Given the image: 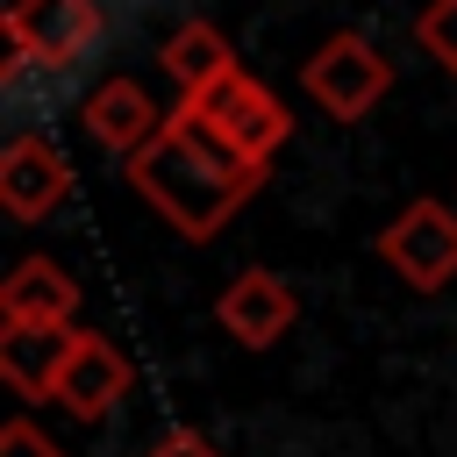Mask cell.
<instances>
[{
	"instance_id": "4",
	"label": "cell",
	"mask_w": 457,
	"mask_h": 457,
	"mask_svg": "<svg viewBox=\"0 0 457 457\" xmlns=\"http://www.w3.org/2000/svg\"><path fill=\"white\" fill-rule=\"evenodd\" d=\"M7 43L14 64H79L100 43V0H14L7 7Z\"/></svg>"
},
{
	"instance_id": "6",
	"label": "cell",
	"mask_w": 457,
	"mask_h": 457,
	"mask_svg": "<svg viewBox=\"0 0 457 457\" xmlns=\"http://www.w3.org/2000/svg\"><path fill=\"white\" fill-rule=\"evenodd\" d=\"M293 314H300L293 286H286L278 271H264V264H243V271L228 278V293L214 300V321H221L243 350H271V343L293 328Z\"/></svg>"
},
{
	"instance_id": "2",
	"label": "cell",
	"mask_w": 457,
	"mask_h": 457,
	"mask_svg": "<svg viewBox=\"0 0 457 457\" xmlns=\"http://www.w3.org/2000/svg\"><path fill=\"white\" fill-rule=\"evenodd\" d=\"M386 86H393V64H386V57H378V43H364L357 29L328 36V43L307 57V93H314L336 121L371 114V107L386 100Z\"/></svg>"
},
{
	"instance_id": "5",
	"label": "cell",
	"mask_w": 457,
	"mask_h": 457,
	"mask_svg": "<svg viewBox=\"0 0 457 457\" xmlns=\"http://www.w3.org/2000/svg\"><path fill=\"white\" fill-rule=\"evenodd\" d=\"M186 107H193V114H200L221 143H236L250 164H271V150L293 136V114H286V107H278V100H271L250 71L221 79L214 93H200V100H186Z\"/></svg>"
},
{
	"instance_id": "7",
	"label": "cell",
	"mask_w": 457,
	"mask_h": 457,
	"mask_svg": "<svg viewBox=\"0 0 457 457\" xmlns=\"http://www.w3.org/2000/svg\"><path fill=\"white\" fill-rule=\"evenodd\" d=\"M79 114H86V136H93L100 150H114V157H143V150L164 136V121H171L136 79H107V86H93Z\"/></svg>"
},
{
	"instance_id": "13",
	"label": "cell",
	"mask_w": 457,
	"mask_h": 457,
	"mask_svg": "<svg viewBox=\"0 0 457 457\" xmlns=\"http://www.w3.org/2000/svg\"><path fill=\"white\" fill-rule=\"evenodd\" d=\"M414 36H421V50H428L443 71H457V0H428L421 21H414Z\"/></svg>"
},
{
	"instance_id": "14",
	"label": "cell",
	"mask_w": 457,
	"mask_h": 457,
	"mask_svg": "<svg viewBox=\"0 0 457 457\" xmlns=\"http://www.w3.org/2000/svg\"><path fill=\"white\" fill-rule=\"evenodd\" d=\"M0 457H64V450H57L36 421H7V428H0Z\"/></svg>"
},
{
	"instance_id": "3",
	"label": "cell",
	"mask_w": 457,
	"mask_h": 457,
	"mask_svg": "<svg viewBox=\"0 0 457 457\" xmlns=\"http://www.w3.org/2000/svg\"><path fill=\"white\" fill-rule=\"evenodd\" d=\"M378 257H386L407 286L436 293L443 278H457V214H450L443 200H407V207L378 228Z\"/></svg>"
},
{
	"instance_id": "8",
	"label": "cell",
	"mask_w": 457,
	"mask_h": 457,
	"mask_svg": "<svg viewBox=\"0 0 457 457\" xmlns=\"http://www.w3.org/2000/svg\"><path fill=\"white\" fill-rule=\"evenodd\" d=\"M64 193H71V164L50 136H14L0 150V200L14 221H43Z\"/></svg>"
},
{
	"instance_id": "1",
	"label": "cell",
	"mask_w": 457,
	"mask_h": 457,
	"mask_svg": "<svg viewBox=\"0 0 457 457\" xmlns=\"http://www.w3.org/2000/svg\"><path fill=\"white\" fill-rule=\"evenodd\" d=\"M129 179H136V193H143L179 236L207 243V236L264 186V164H250L236 143H221L193 107H171L164 136H157L143 157H129Z\"/></svg>"
},
{
	"instance_id": "9",
	"label": "cell",
	"mask_w": 457,
	"mask_h": 457,
	"mask_svg": "<svg viewBox=\"0 0 457 457\" xmlns=\"http://www.w3.org/2000/svg\"><path fill=\"white\" fill-rule=\"evenodd\" d=\"M129 386H136L129 357H121L107 336L79 328V350H71V364H64V378H57V407H64V414H79V421H100L107 407H121V400H129Z\"/></svg>"
},
{
	"instance_id": "10",
	"label": "cell",
	"mask_w": 457,
	"mask_h": 457,
	"mask_svg": "<svg viewBox=\"0 0 457 457\" xmlns=\"http://www.w3.org/2000/svg\"><path fill=\"white\" fill-rule=\"evenodd\" d=\"M79 314V286L57 257H21L0 286V321L7 328H71Z\"/></svg>"
},
{
	"instance_id": "15",
	"label": "cell",
	"mask_w": 457,
	"mask_h": 457,
	"mask_svg": "<svg viewBox=\"0 0 457 457\" xmlns=\"http://www.w3.org/2000/svg\"><path fill=\"white\" fill-rule=\"evenodd\" d=\"M150 457H221V450H214L200 428H171L164 443H150Z\"/></svg>"
},
{
	"instance_id": "11",
	"label": "cell",
	"mask_w": 457,
	"mask_h": 457,
	"mask_svg": "<svg viewBox=\"0 0 457 457\" xmlns=\"http://www.w3.org/2000/svg\"><path fill=\"white\" fill-rule=\"evenodd\" d=\"M71 350H79V328H0V378L21 400H57Z\"/></svg>"
},
{
	"instance_id": "12",
	"label": "cell",
	"mask_w": 457,
	"mask_h": 457,
	"mask_svg": "<svg viewBox=\"0 0 457 457\" xmlns=\"http://www.w3.org/2000/svg\"><path fill=\"white\" fill-rule=\"evenodd\" d=\"M157 64L171 71V86H179L186 100H200V93H214L221 79H236V71H243V64H236V50H228V36H221L214 21H179V29L164 36Z\"/></svg>"
}]
</instances>
